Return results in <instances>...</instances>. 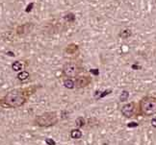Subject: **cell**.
I'll list each match as a JSON object with an SVG mask.
<instances>
[{"label":"cell","instance_id":"obj_1","mask_svg":"<svg viewBox=\"0 0 156 145\" xmlns=\"http://www.w3.org/2000/svg\"><path fill=\"white\" fill-rule=\"evenodd\" d=\"M1 104L8 108H19L25 104L27 96L23 89H13L2 98Z\"/></svg>","mask_w":156,"mask_h":145},{"label":"cell","instance_id":"obj_2","mask_svg":"<svg viewBox=\"0 0 156 145\" xmlns=\"http://www.w3.org/2000/svg\"><path fill=\"white\" fill-rule=\"evenodd\" d=\"M58 115L56 113H45L34 119V124L40 127H51L58 123Z\"/></svg>","mask_w":156,"mask_h":145},{"label":"cell","instance_id":"obj_3","mask_svg":"<svg viewBox=\"0 0 156 145\" xmlns=\"http://www.w3.org/2000/svg\"><path fill=\"white\" fill-rule=\"evenodd\" d=\"M140 110L144 115L151 116L156 115V97L147 96L140 101Z\"/></svg>","mask_w":156,"mask_h":145},{"label":"cell","instance_id":"obj_4","mask_svg":"<svg viewBox=\"0 0 156 145\" xmlns=\"http://www.w3.org/2000/svg\"><path fill=\"white\" fill-rule=\"evenodd\" d=\"M80 72V67L75 62H67L63 66V74L67 78H74Z\"/></svg>","mask_w":156,"mask_h":145},{"label":"cell","instance_id":"obj_5","mask_svg":"<svg viewBox=\"0 0 156 145\" xmlns=\"http://www.w3.org/2000/svg\"><path fill=\"white\" fill-rule=\"evenodd\" d=\"M121 113L127 118L133 117V116H135V115H136V104H135L134 102H132L123 106V108H121Z\"/></svg>","mask_w":156,"mask_h":145},{"label":"cell","instance_id":"obj_6","mask_svg":"<svg viewBox=\"0 0 156 145\" xmlns=\"http://www.w3.org/2000/svg\"><path fill=\"white\" fill-rule=\"evenodd\" d=\"M91 82H92V78L90 76H80L75 79L74 85L77 89H83V87L89 86Z\"/></svg>","mask_w":156,"mask_h":145},{"label":"cell","instance_id":"obj_7","mask_svg":"<svg viewBox=\"0 0 156 145\" xmlns=\"http://www.w3.org/2000/svg\"><path fill=\"white\" fill-rule=\"evenodd\" d=\"M78 45L75 44V43H71L66 47V52L67 54H74L78 51Z\"/></svg>","mask_w":156,"mask_h":145},{"label":"cell","instance_id":"obj_8","mask_svg":"<svg viewBox=\"0 0 156 145\" xmlns=\"http://www.w3.org/2000/svg\"><path fill=\"white\" fill-rule=\"evenodd\" d=\"M82 136V132L79 129H72L71 131V138L73 139H78Z\"/></svg>","mask_w":156,"mask_h":145},{"label":"cell","instance_id":"obj_9","mask_svg":"<svg viewBox=\"0 0 156 145\" xmlns=\"http://www.w3.org/2000/svg\"><path fill=\"white\" fill-rule=\"evenodd\" d=\"M30 77V73L28 71H21L19 72V74H17V78L19 80V81H25V80H27L28 78Z\"/></svg>","mask_w":156,"mask_h":145},{"label":"cell","instance_id":"obj_10","mask_svg":"<svg viewBox=\"0 0 156 145\" xmlns=\"http://www.w3.org/2000/svg\"><path fill=\"white\" fill-rule=\"evenodd\" d=\"M22 67H23V64H22L21 62H19V61L15 62V63H13V64H12V69L14 71H19V70H21Z\"/></svg>","mask_w":156,"mask_h":145},{"label":"cell","instance_id":"obj_11","mask_svg":"<svg viewBox=\"0 0 156 145\" xmlns=\"http://www.w3.org/2000/svg\"><path fill=\"white\" fill-rule=\"evenodd\" d=\"M64 86L67 87V89H72L73 87H75V85H74V82L72 81V80L71 78H69V79H66L64 81Z\"/></svg>","mask_w":156,"mask_h":145},{"label":"cell","instance_id":"obj_12","mask_svg":"<svg viewBox=\"0 0 156 145\" xmlns=\"http://www.w3.org/2000/svg\"><path fill=\"white\" fill-rule=\"evenodd\" d=\"M75 125L79 127V128L84 127L86 125V119L83 117V116H79V117L76 118V120H75Z\"/></svg>","mask_w":156,"mask_h":145},{"label":"cell","instance_id":"obj_13","mask_svg":"<svg viewBox=\"0 0 156 145\" xmlns=\"http://www.w3.org/2000/svg\"><path fill=\"white\" fill-rule=\"evenodd\" d=\"M131 35H132V33L130 30H123L119 33V37H121V38H129Z\"/></svg>","mask_w":156,"mask_h":145},{"label":"cell","instance_id":"obj_14","mask_svg":"<svg viewBox=\"0 0 156 145\" xmlns=\"http://www.w3.org/2000/svg\"><path fill=\"white\" fill-rule=\"evenodd\" d=\"M128 97H129V92L126 91V90H123V91L121 93V96H119V101H121V102L127 101Z\"/></svg>","mask_w":156,"mask_h":145},{"label":"cell","instance_id":"obj_15","mask_svg":"<svg viewBox=\"0 0 156 145\" xmlns=\"http://www.w3.org/2000/svg\"><path fill=\"white\" fill-rule=\"evenodd\" d=\"M65 19L69 22H73L75 20V17L73 14H67L66 17H65Z\"/></svg>","mask_w":156,"mask_h":145},{"label":"cell","instance_id":"obj_16","mask_svg":"<svg viewBox=\"0 0 156 145\" xmlns=\"http://www.w3.org/2000/svg\"><path fill=\"white\" fill-rule=\"evenodd\" d=\"M45 143H46V144H49V145H55V144H56V142L54 141L52 138H46Z\"/></svg>","mask_w":156,"mask_h":145},{"label":"cell","instance_id":"obj_17","mask_svg":"<svg viewBox=\"0 0 156 145\" xmlns=\"http://www.w3.org/2000/svg\"><path fill=\"white\" fill-rule=\"evenodd\" d=\"M151 126L154 127V128H156V117L155 118H152V120H151Z\"/></svg>","mask_w":156,"mask_h":145},{"label":"cell","instance_id":"obj_18","mask_svg":"<svg viewBox=\"0 0 156 145\" xmlns=\"http://www.w3.org/2000/svg\"><path fill=\"white\" fill-rule=\"evenodd\" d=\"M31 8H33V3H30L29 5H28L27 9H26V12H27V13H29V12L31 11Z\"/></svg>","mask_w":156,"mask_h":145}]
</instances>
